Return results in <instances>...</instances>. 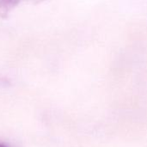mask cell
<instances>
[{
	"label": "cell",
	"instance_id": "obj_2",
	"mask_svg": "<svg viewBox=\"0 0 147 147\" xmlns=\"http://www.w3.org/2000/svg\"><path fill=\"white\" fill-rule=\"evenodd\" d=\"M0 147H7V146H6L5 145H3V144H1V143H0Z\"/></svg>",
	"mask_w": 147,
	"mask_h": 147
},
{
	"label": "cell",
	"instance_id": "obj_1",
	"mask_svg": "<svg viewBox=\"0 0 147 147\" xmlns=\"http://www.w3.org/2000/svg\"><path fill=\"white\" fill-rule=\"evenodd\" d=\"M21 0H0V13L6 14L16 7Z\"/></svg>",
	"mask_w": 147,
	"mask_h": 147
}]
</instances>
